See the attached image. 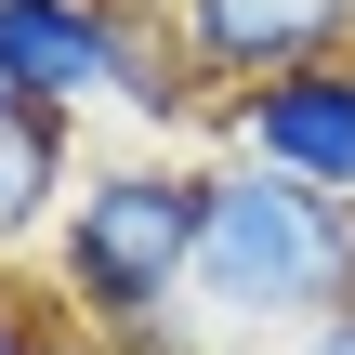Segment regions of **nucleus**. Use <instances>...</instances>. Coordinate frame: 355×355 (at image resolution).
Returning <instances> with one entry per match:
<instances>
[{"label": "nucleus", "mask_w": 355, "mask_h": 355, "mask_svg": "<svg viewBox=\"0 0 355 355\" xmlns=\"http://www.w3.org/2000/svg\"><path fill=\"white\" fill-rule=\"evenodd\" d=\"M198 224H211V158H158V145H119V158H79L66 211H53V316L105 355H211L198 316Z\"/></svg>", "instance_id": "1"}, {"label": "nucleus", "mask_w": 355, "mask_h": 355, "mask_svg": "<svg viewBox=\"0 0 355 355\" xmlns=\"http://www.w3.org/2000/svg\"><path fill=\"white\" fill-rule=\"evenodd\" d=\"M355 303V211L263 171L211 158V224H198V316L237 343H303L316 316Z\"/></svg>", "instance_id": "2"}, {"label": "nucleus", "mask_w": 355, "mask_h": 355, "mask_svg": "<svg viewBox=\"0 0 355 355\" xmlns=\"http://www.w3.org/2000/svg\"><path fill=\"white\" fill-rule=\"evenodd\" d=\"M198 132H211V158H263V171H290V184H316V198L355 211V53L224 92Z\"/></svg>", "instance_id": "3"}, {"label": "nucleus", "mask_w": 355, "mask_h": 355, "mask_svg": "<svg viewBox=\"0 0 355 355\" xmlns=\"http://www.w3.org/2000/svg\"><path fill=\"white\" fill-rule=\"evenodd\" d=\"M171 40L198 66V92H250V79H290V66H329L355 53V0H171Z\"/></svg>", "instance_id": "4"}, {"label": "nucleus", "mask_w": 355, "mask_h": 355, "mask_svg": "<svg viewBox=\"0 0 355 355\" xmlns=\"http://www.w3.org/2000/svg\"><path fill=\"white\" fill-rule=\"evenodd\" d=\"M66 184H79V132H66V119H26V105H0V263H13L26 237H53Z\"/></svg>", "instance_id": "5"}, {"label": "nucleus", "mask_w": 355, "mask_h": 355, "mask_svg": "<svg viewBox=\"0 0 355 355\" xmlns=\"http://www.w3.org/2000/svg\"><path fill=\"white\" fill-rule=\"evenodd\" d=\"M40 329H53V303L13 290V263H0V355H40Z\"/></svg>", "instance_id": "6"}, {"label": "nucleus", "mask_w": 355, "mask_h": 355, "mask_svg": "<svg viewBox=\"0 0 355 355\" xmlns=\"http://www.w3.org/2000/svg\"><path fill=\"white\" fill-rule=\"evenodd\" d=\"M277 355H355V303H343V316H316L303 343H277Z\"/></svg>", "instance_id": "7"}, {"label": "nucleus", "mask_w": 355, "mask_h": 355, "mask_svg": "<svg viewBox=\"0 0 355 355\" xmlns=\"http://www.w3.org/2000/svg\"><path fill=\"white\" fill-rule=\"evenodd\" d=\"M40 355H105V343H79V329H66V316H53V329H40Z\"/></svg>", "instance_id": "8"}, {"label": "nucleus", "mask_w": 355, "mask_h": 355, "mask_svg": "<svg viewBox=\"0 0 355 355\" xmlns=\"http://www.w3.org/2000/svg\"><path fill=\"white\" fill-rule=\"evenodd\" d=\"M105 13H171V0H105Z\"/></svg>", "instance_id": "9"}, {"label": "nucleus", "mask_w": 355, "mask_h": 355, "mask_svg": "<svg viewBox=\"0 0 355 355\" xmlns=\"http://www.w3.org/2000/svg\"><path fill=\"white\" fill-rule=\"evenodd\" d=\"M0 105H13V79H0Z\"/></svg>", "instance_id": "10"}]
</instances>
